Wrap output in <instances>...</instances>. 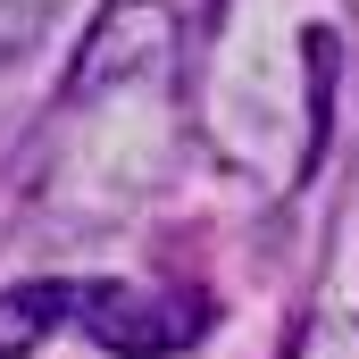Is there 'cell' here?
<instances>
[{"label": "cell", "mask_w": 359, "mask_h": 359, "mask_svg": "<svg viewBox=\"0 0 359 359\" xmlns=\"http://www.w3.org/2000/svg\"><path fill=\"white\" fill-rule=\"evenodd\" d=\"M59 326H84L92 343H109L126 359H168L209 334V301L134 292V284H109V276H34V284L0 292V359H25Z\"/></svg>", "instance_id": "obj_1"}, {"label": "cell", "mask_w": 359, "mask_h": 359, "mask_svg": "<svg viewBox=\"0 0 359 359\" xmlns=\"http://www.w3.org/2000/svg\"><path fill=\"white\" fill-rule=\"evenodd\" d=\"M50 17H59V0H0V67L25 59V50L50 34Z\"/></svg>", "instance_id": "obj_2"}, {"label": "cell", "mask_w": 359, "mask_h": 359, "mask_svg": "<svg viewBox=\"0 0 359 359\" xmlns=\"http://www.w3.org/2000/svg\"><path fill=\"white\" fill-rule=\"evenodd\" d=\"M292 359H359V326H351V318H318Z\"/></svg>", "instance_id": "obj_3"}]
</instances>
